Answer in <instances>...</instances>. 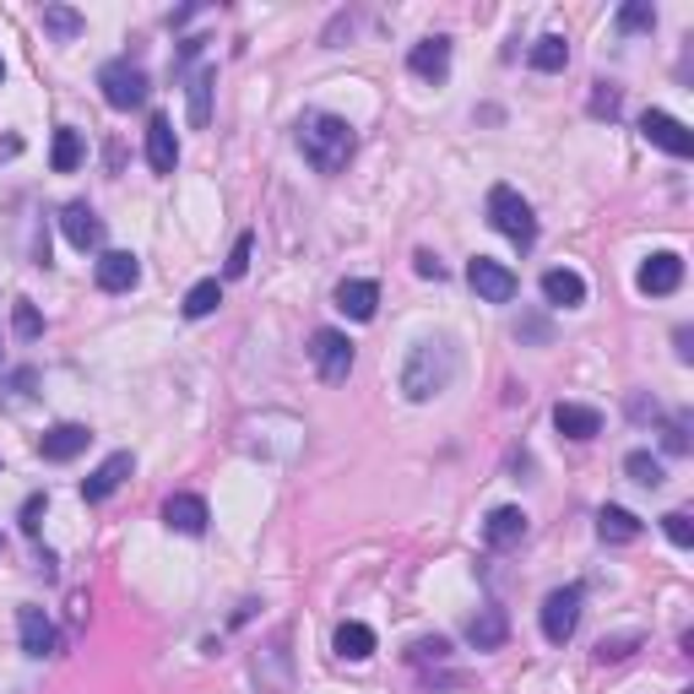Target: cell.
Instances as JSON below:
<instances>
[{"mask_svg":"<svg viewBox=\"0 0 694 694\" xmlns=\"http://www.w3.org/2000/svg\"><path fill=\"white\" fill-rule=\"evenodd\" d=\"M450 380H456V348H450V336L412 342L408 364H402V397L408 402H434V397L450 391Z\"/></svg>","mask_w":694,"mask_h":694,"instance_id":"1","label":"cell"},{"mask_svg":"<svg viewBox=\"0 0 694 694\" xmlns=\"http://www.w3.org/2000/svg\"><path fill=\"white\" fill-rule=\"evenodd\" d=\"M359 147V130L342 120V115H304L299 120V153L315 174H342L348 158Z\"/></svg>","mask_w":694,"mask_h":694,"instance_id":"2","label":"cell"},{"mask_svg":"<svg viewBox=\"0 0 694 694\" xmlns=\"http://www.w3.org/2000/svg\"><path fill=\"white\" fill-rule=\"evenodd\" d=\"M489 223L521 250H531V240H537V217H531V206L521 202V190H510V185H493L489 190Z\"/></svg>","mask_w":694,"mask_h":694,"instance_id":"3","label":"cell"},{"mask_svg":"<svg viewBox=\"0 0 694 694\" xmlns=\"http://www.w3.org/2000/svg\"><path fill=\"white\" fill-rule=\"evenodd\" d=\"M98 87H104V104L109 109H120V115H130V109H141L147 104V71L141 66H130V60H109L104 71H98Z\"/></svg>","mask_w":694,"mask_h":694,"instance_id":"4","label":"cell"},{"mask_svg":"<svg viewBox=\"0 0 694 694\" xmlns=\"http://www.w3.org/2000/svg\"><path fill=\"white\" fill-rule=\"evenodd\" d=\"M310 359H315V374H321L326 385H342V380L353 374V342L336 326H321L310 336Z\"/></svg>","mask_w":694,"mask_h":694,"instance_id":"5","label":"cell"},{"mask_svg":"<svg viewBox=\"0 0 694 694\" xmlns=\"http://www.w3.org/2000/svg\"><path fill=\"white\" fill-rule=\"evenodd\" d=\"M580 603H586V586H559V592L543 597V635H548L554 646H565V641L575 635V624H580Z\"/></svg>","mask_w":694,"mask_h":694,"instance_id":"6","label":"cell"},{"mask_svg":"<svg viewBox=\"0 0 694 694\" xmlns=\"http://www.w3.org/2000/svg\"><path fill=\"white\" fill-rule=\"evenodd\" d=\"M641 136H646L652 147H662L667 158H690L694 153V130L684 120H673L667 109H646V115H641Z\"/></svg>","mask_w":694,"mask_h":694,"instance_id":"7","label":"cell"},{"mask_svg":"<svg viewBox=\"0 0 694 694\" xmlns=\"http://www.w3.org/2000/svg\"><path fill=\"white\" fill-rule=\"evenodd\" d=\"M467 283L478 287V299H489V304H510L521 283H516V272L505 266V261H489V255H478L472 266H467Z\"/></svg>","mask_w":694,"mask_h":694,"instance_id":"8","label":"cell"},{"mask_svg":"<svg viewBox=\"0 0 694 694\" xmlns=\"http://www.w3.org/2000/svg\"><path fill=\"white\" fill-rule=\"evenodd\" d=\"M92 277H98L104 293H130V287L141 283V261L130 250H104L98 266H92Z\"/></svg>","mask_w":694,"mask_h":694,"instance_id":"9","label":"cell"},{"mask_svg":"<svg viewBox=\"0 0 694 694\" xmlns=\"http://www.w3.org/2000/svg\"><path fill=\"white\" fill-rule=\"evenodd\" d=\"M641 293H652V299H662V293H678V283H684V261L673 255V250H656V255H646L641 261Z\"/></svg>","mask_w":694,"mask_h":694,"instance_id":"10","label":"cell"},{"mask_svg":"<svg viewBox=\"0 0 694 694\" xmlns=\"http://www.w3.org/2000/svg\"><path fill=\"white\" fill-rule=\"evenodd\" d=\"M206 499L202 493H168L164 499V527L168 531H185V537H202L206 531Z\"/></svg>","mask_w":694,"mask_h":694,"instance_id":"11","label":"cell"},{"mask_svg":"<svg viewBox=\"0 0 694 694\" xmlns=\"http://www.w3.org/2000/svg\"><path fill=\"white\" fill-rule=\"evenodd\" d=\"M125 478H130V450H115L98 472H87V478H82V499H87V505H104V499L120 489Z\"/></svg>","mask_w":694,"mask_h":694,"instance_id":"12","label":"cell"},{"mask_svg":"<svg viewBox=\"0 0 694 694\" xmlns=\"http://www.w3.org/2000/svg\"><path fill=\"white\" fill-rule=\"evenodd\" d=\"M87 440H92L87 423H55V429L39 440V456L43 461H77V456L87 450Z\"/></svg>","mask_w":694,"mask_h":694,"instance_id":"13","label":"cell"},{"mask_svg":"<svg viewBox=\"0 0 694 694\" xmlns=\"http://www.w3.org/2000/svg\"><path fill=\"white\" fill-rule=\"evenodd\" d=\"M147 164H153V174H174L179 168V136H174V125L164 115L147 120Z\"/></svg>","mask_w":694,"mask_h":694,"instance_id":"14","label":"cell"},{"mask_svg":"<svg viewBox=\"0 0 694 694\" xmlns=\"http://www.w3.org/2000/svg\"><path fill=\"white\" fill-rule=\"evenodd\" d=\"M505 635H510V618H505V608H493V603L467 618V641H472V652H499Z\"/></svg>","mask_w":694,"mask_h":694,"instance_id":"15","label":"cell"},{"mask_svg":"<svg viewBox=\"0 0 694 694\" xmlns=\"http://www.w3.org/2000/svg\"><path fill=\"white\" fill-rule=\"evenodd\" d=\"M543 299L554 310H580L586 304V277L570 272V266H554V272H543Z\"/></svg>","mask_w":694,"mask_h":694,"instance_id":"16","label":"cell"},{"mask_svg":"<svg viewBox=\"0 0 694 694\" xmlns=\"http://www.w3.org/2000/svg\"><path fill=\"white\" fill-rule=\"evenodd\" d=\"M60 228H66V240L77 250H98L104 245V223H98V212L87 202H71L66 212H60Z\"/></svg>","mask_w":694,"mask_h":694,"instance_id":"17","label":"cell"},{"mask_svg":"<svg viewBox=\"0 0 694 694\" xmlns=\"http://www.w3.org/2000/svg\"><path fill=\"white\" fill-rule=\"evenodd\" d=\"M554 429H559L565 440H597V434H603V412L580 408V402H559V408H554Z\"/></svg>","mask_w":694,"mask_h":694,"instance_id":"18","label":"cell"},{"mask_svg":"<svg viewBox=\"0 0 694 694\" xmlns=\"http://www.w3.org/2000/svg\"><path fill=\"white\" fill-rule=\"evenodd\" d=\"M17 629H22V652L28 656H49L60 646V635H55V624H49L43 608H22L17 613Z\"/></svg>","mask_w":694,"mask_h":694,"instance_id":"19","label":"cell"},{"mask_svg":"<svg viewBox=\"0 0 694 694\" xmlns=\"http://www.w3.org/2000/svg\"><path fill=\"white\" fill-rule=\"evenodd\" d=\"M374 304H380V287L369 283V277H348V283L336 287V310L348 321H374Z\"/></svg>","mask_w":694,"mask_h":694,"instance_id":"20","label":"cell"},{"mask_svg":"<svg viewBox=\"0 0 694 694\" xmlns=\"http://www.w3.org/2000/svg\"><path fill=\"white\" fill-rule=\"evenodd\" d=\"M521 537H527V510H516V505H499L483 521V543L489 548H516Z\"/></svg>","mask_w":694,"mask_h":694,"instance_id":"21","label":"cell"},{"mask_svg":"<svg viewBox=\"0 0 694 694\" xmlns=\"http://www.w3.org/2000/svg\"><path fill=\"white\" fill-rule=\"evenodd\" d=\"M408 66H412V77H423V82H440V77L450 71V39H423V43H412Z\"/></svg>","mask_w":694,"mask_h":694,"instance_id":"22","label":"cell"},{"mask_svg":"<svg viewBox=\"0 0 694 694\" xmlns=\"http://www.w3.org/2000/svg\"><path fill=\"white\" fill-rule=\"evenodd\" d=\"M255 678H261V690L287 694V641L283 635H277L266 652H255Z\"/></svg>","mask_w":694,"mask_h":694,"instance_id":"23","label":"cell"},{"mask_svg":"<svg viewBox=\"0 0 694 694\" xmlns=\"http://www.w3.org/2000/svg\"><path fill=\"white\" fill-rule=\"evenodd\" d=\"M641 516H629L624 505H603V516H597V537L603 543H635L641 537Z\"/></svg>","mask_w":694,"mask_h":694,"instance_id":"24","label":"cell"},{"mask_svg":"<svg viewBox=\"0 0 694 694\" xmlns=\"http://www.w3.org/2000/svg\"><path fill=\"white\" fill-rule=\"evenodd\" d=\"M565 66H570L565 33H543V39L531 43V71H565Z\"/></svg>","mask_w":694,"mask_h":694,"instance_id":"25","label":"cell"},{"mask_svg":"<svg viewBox=\"0 0 694 694\" xmlns=\"http://www.w3.org/2000/svg\"><path fill=\"white\" fill-rule=\"evenodd\" d=\"M336 656H342V662L374 656V629H369V624H342V629H336Z\"/></svg>","mask_w":694,"mask_h":694,"instance_id":"26","label":"cell"},{"mask_svg":"<svg viewBox=\"0 0 694 694\" xmlns=\"http://www.w3.org/2000/svg\"><path fill=\"white\" fill-rule=\"evenodd\" d=\"M49 164H55V174H71V168L82 164V130L60 125V130H55V147H49Z\"/></svg>","mask_w":694,"mask_h":694,"instance_id":"27","label":"cell"},{"mask_svg":"<svg viewBox=\"0 0 694 694\" xmlns=\"http://www.w3.org/2000/svg\"><path fill=\"white\" fill-rule=\"evenodd\" d=\"M624 472H629L641 489H662V483H667V467L656 461L652 450H629V456H624Z\"/></svg>","mask_w":694,"mask_h":694,"instance_id":"28","label":"cell"},{"mask_svg":"<svg viewBox=\"0 0 694 694\" xmlns=\"http://www.w3.org/2000/svg\"><path fill=\"white\" fill-rule=\"evenodd\" d=\"M217 304H223V283H217V277H202V283L185 293V321H206Z\"/></svg>","mask_w":694,"mask_h":694,"instance_id":"29","label":"cell"},{"mask_svg":"<svg viewBox=\"0 0 694 694\" xmlns=\"http://www.w3.org/2000/svg\"><path fill=\"white\" fill-rule=\"evenodd\" d=\"M212 87H217V71H212V66L190 77V125H196V130H206V120H212Z\"/></svg>","mask_w":694,"mask_h":694,"instance_id":"30","label":"cell"},{"mask_svg":"<svg viewBox=\"0 0 694 694\" xmlns=\"http://www.w3.org/2000/svg\"><path fill=\"white\" fill-rule=\"evenodd\" d=\"M43 28L60 33V39H77V33H82V11H71V6H43Z\"/></svg>","mask_w":694,"mask_h":694,"instance_id":"31","label":"cell"},{"mask_svg":"<svg viewBox=\"0 0 694 694\" xmlns=\"http://www.w3.org/2000/svg\"><path fill=\"white\" fill-rule=\"evenodd\" d=\"M618 28H624V33H652V28H656V11L646 6V0H629V6L618 11Z\"/></svg>","mask_w":694,"mask_h":694,"instance_id":"32","label":"cell"},{"mask_svg":"<svg viewBox=\"0 0 694 694\" xmlns=\"http://www.w3.org/2000/svg\"><path fill=\"white\" fill-rule=\"evenodd\" d=\"M11 326H17V336H28V342L39 336V331H43V315L33 310V299H17V310H11Z\"/></svg>","mask_w":694,"mask_h":694,"instance_id":"33","label":"cell"},{"mask_svg":"<svg viewBox=\"0 0 694 694\" xmlns=\"http://www.w3.org/2000/svg\"><path fill=\"white\" fill-rule=\"evenodd\" d=\"M250 250H255V234H240V240H234V255H228V266H223V277H228V283L250 272Z\"/></svg>","mask_w":694,"mask_h":694,"instance_id":"34","label":"cell"},{"mask_svg":"<svg viewBox=\"0 0 694 694\" xmlns=\"http://www.w3.org/2000/svg\"><path fill=\"white\" fill-rule=\"evenodd\" d=\"M662 531H667L678 548H690V543H694V521L684 516V510H667V516H662Z\"/></svg>","mask_w":694,"mask_h":694,"instance_id":"35","label":"cell"},{"mask_svg":"<svg viewBox=\"0 0 694 694\" xmlns=\"http://www.w3.org/2000/svg\"><path fill=\"white\" fill-rule=\"evenodd\" d=\"M662 446L673 450V456L690 450V429H684V418H667V423H662Z\"/></svg>","mask_w":694,"mask_h":694,"instance_id":"36","label":"cell"},{"mask_svg":"<svg viewBox=\"0 0 694 694\" xmlns=\"http://www.w3.org/2000/svg\"><path fill=\"white\" fill-rule=\"evenodd\" d=\"M412 662H418V667H423V662H446V656H450V646H446V641H440V635H434V641H412Z\"/></svg>","mask_w":694,"mask_h":694,"instance_id":"37","label":"cell"},{"mask_svg":"<svg viewBox=\"0 0 694 694\" xmlns=\"http://www.w3.org/2000/svg\"><path fill=\"white\" fill-rule=\"evenodd\" d=\"M592 115H597V120H613V115H618V92H613L608 82H597V92H592Z\"/></svg>","mask_w":694,"mask_h":694,"instance_id":"38","label":"cell"},{"mask_svg":"<svg viewBox=\"0 0 694 694\" xmlns=\"http://www.w3.org/2000/svg\"><path fill=\"white\" fill-rule=\"evenodd\" d=\"M43 505H49L43 493H28V505H22V531H28V537H39V516H43Z\"/></svg>","mask_w":694,"mask_h":694,"instance_id":"39","label":"cell"},{"mask_svg":"<svg viewBox=\"0 0 694 694\" xmlns=\"http://www.w3.org/2000/svg\"><path fill=\"white\" fill-rule=\"evenodd\" d=\"M412 266H418V277H434V283L446 277V266H440V255H429V250H418V255H412Z\"/></svg>","mask_w":694,"mask_h":694,"instance_id":"40","label":"cell"},{"mask_svg":"<svg viewBox=\"0 0 694 694\" xmlns=\"http://www.w3.org/2000/svg\"><path fill=\"white\" fill-rule=\"evenodd\" d=\"M629 652H635V641H603V646H597V662H624Z\"/></svg>","mask_w":694,"mask_h":694,"instance_id":"41","label":"cell"},{"mask_svg":"<svg viewBox=\"0 0 694 694\" xmlns=\"http://www.w3.org/2000/svg\"><path fill=\"white\" fill-rule=\"evenodd\" d=\"M0 82H6V66H0Z\"/></svg>","mask_w":694,"mask_h":694,"instance_id":"42","label":"cell"},{"mask_svg":"<svg viewBox=\"0 0 694 694\" xmlns=\"http://www.w3.org/2000/svg\"><path fill=\"white\" fill-rule=\"evenodd\" d=\"M0 359H6V348H0Z\"/></svg>","mask_w":694,"mask_h":694,"instance_id":"43","label":"cell"}]
</instances>
